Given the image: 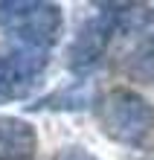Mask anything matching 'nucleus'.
<instances>
[{
    "mask_svg": "<svg viewBox=\"0 0 154 160\" xmlns=\"http://www.w3.org/2000/svg\"><path fill=\"white\" fill-rule=\"evenodd\" d=\"M0 29L15 50L47 55L64 32V15L55 3L41 0H0Z\"/></svg>",
    "mask_w": 154,
    "mask_h": 160,
    "instance_id": "f257e3e1",
    "label": "nucleus"
},
{
    "mask_svg": "<svg viewBox=\"0 0 154 160\" xmlns=\"http://www.w3.org/2000/svg\"><path fill=\"white\" fill-rule=\"evenodd\" d=\"M99 122L108 137L137 146L142 140H148L154 131V105L148 99H142L140 93L119 88L111 90L99 102Z\"/></svg>",
    "mask_w": 154,
    "mask_h": 160,
    "instance_id": "f03ea898",
    "label": "nucleus"
},
{
    "mask_svg": "<svg viewBox=\"0 0 154 160\" xmlns=\"http://www.w3.org/2000/svg\"><path fill=\"white\" fill-rule=\"evenodd\" d=\"M99 9L102 12H96V15L82 21V26L76 29L70 47H67V64H70L73 73H90L96 64L105 58V52H108V47H111V38L117 35L111 6L105 3Z\"/></svg>",
    "mask_w": 154,
    "mask_h": 160,
    "instance_id": "7ed1b4c3",
    "label": "nucleus"
},
{
    "mask_svg": "<svg viewBox=\"0 0 154 160\" xmlns=\"http://www.w3.org/2000/svg\"><path fill=\"white\" fill-rule=\"evenodd\" d=\"M47 67V55L12 50L9 55H0V105L29 96L38 76Z\"/></svg>",
    "mask_w": 154,
    "mask_h": 160,
    "instance_id": "20e7f679",
    "label": "nucleus"
},
{
    "mask_svg": "<svg viewBox=\"0 0 154 160\" xmlns=\"http://www.w3.org/2000/svg\"><path fill=\"white\" fill-rule=\"evenodd\" d=\"M35 146V128L26 119L0 117V160H32Z\"/></svg>",
    "mask_w": 154,
    "mask_h": 160,
    "instance_id": "39448f33",
    "label": "nucleus"
},
{
    "mask_svg": "<svg viewBox=\"0 0 154 160\" xmlns=\"http://www.w3.org/2000/svg\"><path fill=\"white\" fill-rule=\"evenodd\" d=\"M96 99V90H93V84L87 82H76L70 84V88H58L55 93H50V96H44L38 105V111H82V108H87L90 102Z\"/></svg>",
    "mask_w": 154,
    "mask_h": 160,
    "instance_id": "423d86ee",
    "label": "nucleus"
},
{
    "mask_svg": "<svg viewBox=\"0 0 154 160\" xmlns=\"http://www.w3.org/2000/svg\"><path fill=\"white\" fill-rule=\"evenodd\" d=\"M125 73L137 82L154 84V32L142 35L125 58Z\"/></svg>",
    "mask_w": 154,
    "mask_h": 160,
    "instance_id": "0eeeda50",
    "label": "nucleus"
},
{
    "mask_svg": "<svg viewBox=\"0 0 154 160\" xmlns=\"http://www.w3.org/2000/svg\"><path fill=\"white\" fill-rule=\"evenodd\" d=\"M52 160H99V157L90 154L87 148H82V146H67V148H61V152H55Z\"/></svg>",
    "mask_w": 154,
    "mask_h": 160,
    "instance_id": "6e6552de",
    "label": "nucleus"
}]
</instances>
